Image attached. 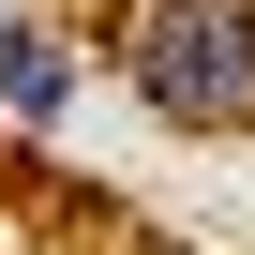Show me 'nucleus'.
<instances>
[{"instance_id": "1", "label": "nucleus", "mask_w": 255, "mask_h": 255, "mask_svg": "<svg viewBox=\"0 0 255 255\" xmlns=\"http://www.w3.org/2000/svg\"><path fill=\"white\" fill-rule=\"evenodd\" d=\"M150 90V120H255V0H150L135 15V60H120Z\"/></svg>"}, {"instance_id": "2", "label": "nucleus", "mask_w": 255, "mask_h": 255, "mask_svg": "<svg viewBox=\"0 0 255 255\" xmlns=\"http://www.w3.org/2000/svg\"><path fill=\"white\" fill-rule=\"evenodd\" d=\"M0 105L15 120H60V45L45 30H0Z\"/></svg>"}]
</instances>
